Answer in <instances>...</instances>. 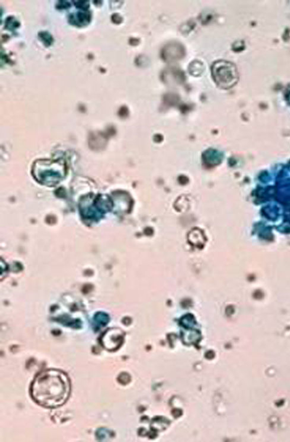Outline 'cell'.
Segmentation results:
<instances>
[{"mask_svg": "<svg viewBox=\"0 0 290 442\" xmlns=\"http://www.w3.org/2000/svg\"><path fill=\"white\" fill-rule=\"evenodd\" d=\"M70 380L62 371L49 369L35 377L31 386V395L38 404L48 408L64 405L69 398Z\"/></svg>", "mask_w": 290, "mask_h": 442, "instance_id": "6da1fadb", "label": "cell"}, {"mask_svg": "<svg viewBox=\"0 0 290 442\" xmlns=\"http://www.w3.org/2000/svg\"><path fill=\"white\" fill-rule=\"evenodd\" d=\"M34 176L39 182L47 186L59 183L65 176L66 167L57 161H40L35 166Z\"/></svg>", "mask_w": 290, "mask_h": 442, "instance_id": "7a4b0ae2", "label": "cell"}, {"mask_svg": "<svg viewBox=\"0 0 290 442\" xmlns=\"http://www.w3.org/2000/svg\"><path fill=\"white\" fill-rule=\"evenodd\" d=\"M214 82L222 89H230L237 83L238 74L234 64L224 60L215 61L211 67Z\"/></svg>", "mask_w": 290, "mask_h": 442, "instance_id": "3957f363", "label": "cell"}, {"mask_svg": "<svg viewBox=\"0 0 290 442\" xmlns=\"http://www.w3.org/2000/svg\"><path fill=\"white\" fill-rule=\"evenodd\" d=\"M186 54L185 48L179 43H171L166 45L161 51V57L167 63H173L182 60Z\"/></svg>", "mask_w": 290, "mask_h": 442, "instance_id": "277c9868", "label": "cell"}, {"mask_svg": "<svg viewBox=\"0 0 290 442\" xmlns=\"http://www.w3.org/2000/svg\"><path fill=\"white\" fill-rule=\"evenodd\" d=\"M122 336L114 330L107 331L101 338V344L106 350L114 351L118 349L122 343Z\"/></svg>", "mask_w": 290, "mask_h": 442, "instance_id": "5b68a950", "label": "cell"}, {"mask_svg": "<svg viewBox=\"0 0 290 442\" xmlns=\"http://www.w3.org/2000/svg\"><path fill=\"white\" fill-rule=\"evenodd\" d=\"M185 78L183 71L177 68H170L163 74V79L167 83H182Z\"/></svg>", "mask_w": 290, "mask_h": 442, "instance_id": "8992f818", "label": "cell"}, {"mask_svg": "<svg viewBox=\"0 0 290 442\" xmlns=\"http://www.w3.org/2000/svg\"><path fill=\"white\" fill-rule=\"evenodd\" d=\"M205 70L204 64L198 60H195L190 64L189 72L193 76L201 75Z\"/></svg>", "mask_w": 290, "mask_h": 442, "instance_id": "52a82bcc", "label": "cell"}, {"mask_svg": "<svg viewBox=\"0 0 290 442\" xmlns=\"http://www.w3.org/2000/svg\"><path fill=\"white\" fill-rule=\"evenodd\" d=\"M95 327L96 328H101V327H104V326L107 324L108 322V317L107 315H106L104 314H98L96 315L95 319Z\"/></svg>", "mask_w": 290, "mask_h": 442, "instance_id": "ba28073f", "label": "cell"}, {"mask_svg": "<svg viewBox=\"0 0 290 442\" xmlns=\"http://www.w3.org/2000/svg\"><path fill=\"white\" fill-rule=\"evenodd\" d=\"M114 22L117 23V24H120V23L121 22V21H122V18L120 17V16L119 15H117V17H116L115 15H114Z\"/></svg>", "mask_w": 290, "mask_h": 442, "instance_id": "9c48e42d", "label": "cell"}]
</instances>
